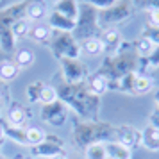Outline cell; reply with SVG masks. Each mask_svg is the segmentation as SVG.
<instances>
[{"mask_svg": "<svg viewBox=\"0 0 159 159\" xmlns=\"http://www.w3.org/2000/svg\"><path fill=\"white\" fill-rule=\"evenodd\" d=\"M148 22H150L152 27H157L159 29V7H156V9H152L150 11V15H148Z\"/></svg>", "mask_w": 159, "mask_h": 159, "instance_id": "obj_21", "label": "cell"}, {"mask_svg": "<svg viewBox=\"0 0 159 159\" xmlns=\"http://www.w3.org/2000/svg\"><path fill=\"white\" fill-rule=\"evenodd\" d=\"M154 50V45L147 39V38H141L139 39V43H138V52H139V56H143V57H148Z\"/></svg>", "mask_w": 159, "mask_h": 159, "instance_id": "obj_19", "label": "cell"}, {"mask_svg": "<svg viewBox=\"0 0 159 159\" xmlns=\"http://www.w3.org/2000/svg\"><path fill=\"white\" fill-rule=\"evenodd\" d=\"M0 159H7V157H6V156H2V154H0Z\"/></svg>", "mask_w": 159, "mask_h": 159, "instance_id": "obj_27", "label": "cell"}, {"mask_svg": "<svg viewBox=\"0 0 159 159\" xmlns=\"http://www.w3.org/2000/svg\"><path fill=\"white\" fill-rule=\"evenodd\" d=\"M154 98H156V106L159 107V89L156 91V95H154Z\"/></svg>", "mask_w": 159, "mask_h": 159, "instance_id": "obj_25", "label": "cell"}, {"mask_svg": "<svg viewBox=\"0 0 159 159\" xmlns=\"http://www.w3.org/2000/svg\"><path fill=\"white\" fill-rule=\"evenodd\" d=\"M29 20L27 18H22V20H18V22H15V25H13V36L15 38H22L25 36V34H29Z\"/></svg>", "mask_w": 159, "mask_h": 159, "instance_id": "obj_17", "label": "cell"}, {"mask_svg": "<svg viewBox=\"0 0 159 159\" xmlns=\"http://www.w3.org/2000/svg\"><path fill=\"white\" fill-rule=\"evenodd\" d=\"M118 143L125 145L127 148L141 147V130L132 125H122L118 129Z\"/></svg>", "mask_w": 159, "mask_h": 159, "instance_id": "obj_1", "label": "cell"}, {"mask_svg": "<svg viewBox=\"0 0 159 159\" xmlns=\"http://www.w3.org/2000/svg\"><path fill=\"white\" fill-rule=\"evenodd\" d=\"M34 63V54L30 50H20L16 54V66H22V68H27Z\"/></svg>", "mask_w": 159, "mask_h": 159, "instance_id": "obj_16", "label": "cell"}, {"mask_svg": "<svg viewBox=\"0 0 159 159\" xmlns=\"http://www.w3.org/2000/svg\"><path fill=\"white\" fill-rule=\"evenodd\" d=\"M148 125H152V127L159 129V107H157V106H156V109L152 111V115H150V122H148Z\"/></svg>", "mask_w": 159, "mask_h": 159, "instance_id": "obj_22", "label": "cell"}, {"mask_svg": "<svg viewBox=\"0 0 159 159\" xmlns=\"http://www.w3.org/2000/svg\"><path fill=\"white\" fill-rule=\"evenodd\" d=\"M89 89L95 95H102L107 89V80H106V77L104 75H95L93 79L89 80Z\"/></svg>", "mask_w": 159, "mask_h": 159, "instance_id": "obj_12", "label": "cell"}, {"mask_svg": "<svg viewBox=\"0 0 159 159\" xmlns=\"http://www.w3.org/2000/svg\"><path fill=\"white\" fill-rule=\"evenodd\" d=\"M0 100H2V95H0Z\"/></svg>", "mask_w": 159, "mask_h": 159, "instance_id": "obj_28", "label": "cell"}, {"mask_svg": "<svg viewBox=\"0 0 159 159\" xmlns=\"http://www.w3.org/2000/svg\"><path fill=\"white\" fill-rule=\"evenodd\" d=\"M82 48H84V52H86L88 56H98V54L104 50V45H102L100 39H95V38H91V39L84 41Z\"/></svg>", "mask_w": 159, "mask_h": 159, "instance_id": "obj_13", "label": "cell"}, {"mask_svg": "<svg viewBox=\"0 0 159 159\" xmlns=\"http://www.w3.org/2000/svg\"><path fill=\"white\" fill-rule=\"evenodd\" d=\"M129 79H130V91L139 93V95L150 91V88H152L150 79H147L143 75H129Z\"/></svg>", "mask_w": 159, "mask_h": 159, "instance_id": "obj_4", "label": "cell"}, {"mask_svg": "<svg viewBox=\"0 0 159 159\" xmlns=\"http://www.w3.org/2000/svg\"><path fill=\"white\" fill-rule=\"evenodd\" d=\"M27 15H29V20H39V18H43L45 16V6L43 4H32V6H29Z\"/></svg>", "mask_w": 159, "mask_h": 159, "instance_id": "obj_18", "label": "cell"}, {"mask_svg": "<svg viewBox=\"0 0 159 159\" xmlns=\"http://www.w3.org/2000/svg\"><path fill=\"white\" fill-rule=\"evenodd\" d=\"M145 38H147L154 47H159V29H157V27H152V29L148 30V34H147Z\"/></svg>", "mask_w": 159, "mask_h": 159, "instance_id": "obj_20", "label": "cell"}, {"mask_svg": "<svg viewBox=\"0 0 159 159\" xmlns=\"http://www.w3.org/2000/svg\"><path fill=\"white\" fill-rule=\"evenodd\" d=\"M18 72H20L18 66L13 65V63H9V61L0 65V79H4V80H13L18 75Z\"/></svg>", "mask_w": 159, "mask_h": 159, "instance_id": "obj_9", "label": "cell"}, {"mask_svg": "<svg viewBox=\"0 0 159 159\" xmlns=\"http://www.w3.org/2000/svg\"><path fill=\"white\" fill-rule=\"evenodd\" d=\"M34 154L36 156H43V157H54V156L59 154V147L41 143V145H38V147H34Z\"/></svg>", "mask_w": 159, "mask_h": 159, "instance_id": "obj_15", "label": "cell"}, {"mask_svg": "<svg viewBox=\"0 0 159 159\" xmlns=\"http://www.w3.org/2000/svg\"><path fill=\"white\" fill-rule=\"evenodd\" d=\"M120 34L116 32V30H106L104 32V36H102V45H104V48L106 47H109V48H116L118 45H120Z\"/></svg>", "mask_w": 159, "mask_h": 159, "instance_id": "obj_11", "label": "cell"}, {"mask_svg": "<svg viewBox=\"0 0 159 159\" xmlns=\"http://www.w3.org/2000/svg\"><path fill=\"white\" fill-rule=\"evenodd\" d=\"M106 152H107V159H130L132 157V150L127 148L125 145L113 141V143H106Z\"/></svg>", "mask_w": 159, "mask_h": 159, "instance_id": "obj_3", "label": "cell"}, {"mask_svg": "<svg viewBox=\"0 0 159 159\" xmlns=\"http://www.w3.org/2000/svg\"><path fill=\"white\" fill-rule=\"evenodd\" d=\"M9 123H11V127H22L23 123H25V111H23L22 107H18V106H15V107H11V111H9Z\"/></svg>", "mask_w": 159, "mask_h": 159, "instance_id": "obj_7", "label": "cell"}, {"mask_svg": "<svg viewBox=\"0 0 159 159\" xmlns=\"http://www.w3.org/2000/svg\"><path fill=\"white\" fill-rule=\"evenodd\" d=\"M141 147H145L147 150L157 152L159 150V129L147 125L145 129H141Z\"/></svg>", "mask_w": 159, "mask_h": 159, "instance_id": "obj_2", "label": "cell"}, {"mask_svg": "<svg viewBox=\"0 0 159 159\" xmlns=\"http://www.w3.org/2000/svg\"><path fill=\"white\" fill-rule=\"evenodd\" d=\"M57 100V91L52 86H43L41 88V93H39V102L43 106H48V104H54Z\"/></svg>", "mask_w": 159, "mask_h": 159, "instance_id": "obj_14", "label": "cell"}, {"mask_svg": "<svg viewBox=\"0 0 159 159\" xmlns=\"http://www.w3.org/2000/svg\"><path fill=\"white\" fill-rule=\"evenodd\" d=\"M86 159H107L106 143H91L86 148Z\"/></svg>", "mask_w": 159, "mask_h": 159, "instance_id": "obj_5", "label": "cell"}, {"mask_svg": "<svg viewBox=\"0 0 159 159\" xmlns=\"http://www.w3.org/2000/svg\"><path fill=\"white\" fill-rule=\"evenodd\" d=\"M6 136L11 138L18 145H27V136H25V130L22 127H9V129H6Z\"/></svg>", "mask_w": 159, "mask_h": 159, "instance_id": "obj_10", "label": "cell"}, {"mask_svg": "<svg viewBox=\"0 0 159 159\" xmlns=\"http://www.w3.org/2000/svg\"><path fill=\"white\" fill-rule=\"evenodd\" d=\"M4 138H6V129H4V127L0 125V141H2Z\"/></svg>", "mask_w": 159, "mask_h": 159, "instance_id": "obj_24", "label": "cell"}, {"mask_svg": "<svg viewBox=\"0 0 159 159\" xmlns=\"http://www.w3.org/2000/svg\"><path fill=\"white\" fill-rule=\"evenodd\" d=\"M0 115H2V113H0Z\"/></svg>", "mask_w": 159, "mask_h": 159, "instance_id": "obj_29", "label": "cell"}, {"mask_svg": "<svg viewBox=\"0 0 159 159\" xmlns=\"http://www.w3.org/2000/svg\"><path fill=\"white\" fill-rule=\"evenodd\" d=\"M148 59L152 61V65H159V47H154V50L148 56Z\"/></svg>", "mask_w": 159, "mask_h": 159, "instance_id": "obj_23", "label": "cell"}, {"mask_svg": "<svg viewBox=\"0 0 159 159\" xmlns=\"http://www.w3.org/2000/svg\"><path fill=\"white\" fill-rule=\"evenodd\" d=\"M50 159H66V156H63V154H57V156H54V157Z\"/></svg>", "mask_w": 159, "mask_h": 159, "instance_id": "obj_26", "label": "cell"}, {"mask_svg": "<svg viewBox=\"0 0 159 159\" xmlns=\"http://www.w3.org/2000/svg\"><path fill=\"white\" fill-rule=\"evenodd\" d=\"M29 36L32 38L34 41H47V39L50 38V27L39 23V25H36V27H32V29L29 30Z\"/></svg>", "mask_w": 159, "mask_h": 159, "instance_id": "obj_8", "label": "cell"}, {"mask_svg": "<svg viewBox=\"0 0 159 159\" xmlns=\"http://www.w3.org/2000/svg\"><path fill=\"white\" fill-rule=\"evenodd\" d=\"M25 136H27V145H32V147H38V145L45 143V132L38 127H30V129L25 130Z\"/></svg>", "mask_w": 159, "mask_h": 159, "instance_id": "obj_6", "label": "cell"}]
</instances>
